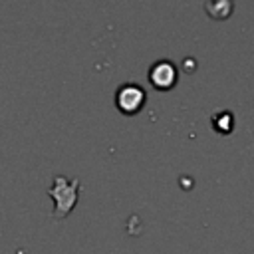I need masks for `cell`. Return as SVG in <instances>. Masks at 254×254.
<instances>
[{"instance_id": "3", "label": "cell", "mask_w": 254, "mask_h": 254, "mask_svg": "<svg viewBox=\"0 0 254 254\" xmlns=\"http://www.w3.org/2000/svg\"><path fill=\"white\" fill-rule=\"evenodd\" d=\"M177 77H179V71H177L175 64L169 62V60H159L149 69V81H151V85L155 89H161V91L171 89L177 83Z\"/></svg>"}, {"instance_id": "5", "label": "cell", "mask_w": 254, "mask_h": 254, "mask_svg": "<svg viewBox=\"0 0 254 254\" xmlns=\"http://www.w3.org/2000/svg\"><path fill=\"white\" fill-rule=\"evenodd\" d=\"M222 117H224V119H220V115H218V117H212V125H214L218 131L228 133V131L232 129V115H230L228 111H222Z\"/></svg>"}, {"instance_id": "1", "label": "cell", "mask_w": 254, "mask_h": 254, "mask_svg": "<svg viewBox=\"0 0 254 254\" xmlns=\"http://www.w3.org/2000/svg\"><path fill=\"white\" fill-rule=\"evenodd\" d=\"M77 187L79 181H67L64 177H56L48 194L56 200V208H54V216L56 218H64L69 214V210L73 208L75 200H77Z\"/></svg>"}, {"instance_id": "4", "label": "cell", "mask_w": 254, "mask_h": 254, "mask_svg": "<svg viewBox=\"0 0 254 254\" xmlns=\"http://www.w3.org/2000/svg\"><path fill=\"white\" fill-rule=\"evenodd\" d=\"M206 12L210 14V18H228V14L232 12V4L230 2H208L204 4Z\"/></svg>"}, {"instance_id": "2", "label": "cell", "mask_w": 254, "mask_h": 254, "mask_svg": "<svg viewBox=\"0 0 254 254\" xmlns=\"http://www.w3.org/2000/svg\"><path fill=\"white\" fill-rule=\"evenodd\" d=\"M145 101H147V93L137 83H123L115 93V105L125 115H133L141 111Z\"/></svg>"}]
</instances>
